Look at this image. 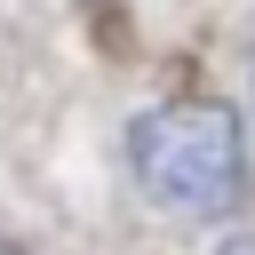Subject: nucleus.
Returning a JSON list of instances; mask_svg holds the SVG:
<instances>
[{
  "label": "nucleus",
  "mask_w": 255,
  "mask_h": 255,
  "mask_svg": "<svg viewBox=\"0 0 255 255\" xmlns=\"http://www.w3.org/2000/svg\"><path fill=\"white\" fill-rule=\"evenodd\" d=\"M128 175L151 207L183 215V223H215L247 199V135L231 120V104L207 96H175L135 112L128 128Z\"/></svg>",
  "instance_id": "1"
},
{
  "label": "nucleus",
  "mask_w": 255,
  "mask_h": 255,
  "mask_svg": "<svg viewBox=\"0 0 255 255\" xmlns=\"http://www.w3.org/2000/svg\"><path fill=\"white\" fill-rule=\"evenodd\" d=\"M223 255H255V231H247V239H231V247H223Z\"/></svg>",
  "instance_id": "2"
},
{
  "label": "nucleus",
  "mask_w": 255,
  "mask_h": 255,
  "mask_svg": "<svg viewBox=\"0 0 255 255\" xmlns=\"http://www.w3.org/2000/svg\"><path fill=\"white\" fill-rule=\"evenodd\" d=\"M0 255H24V247H8V239H0Z\"/></svg>",
  "instance_id": "3"
}]
</instances>
